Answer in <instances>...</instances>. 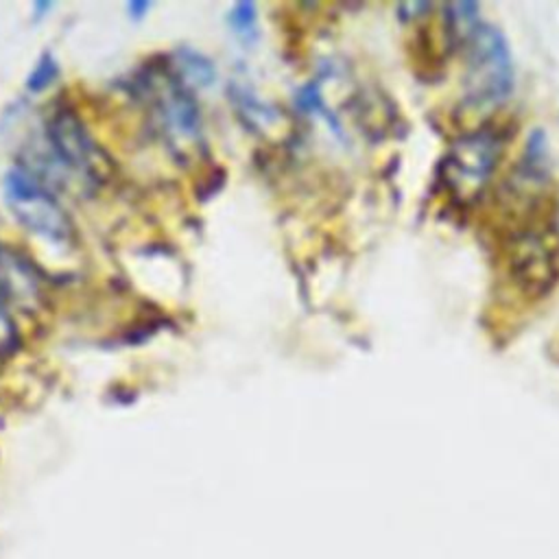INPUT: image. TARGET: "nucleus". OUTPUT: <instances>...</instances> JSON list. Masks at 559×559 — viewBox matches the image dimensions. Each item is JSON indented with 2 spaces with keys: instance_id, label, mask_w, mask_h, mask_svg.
Masks as SVG:
<instances>
[{
  "instance_id": "1",
  "label": "nucleus",
  "mask_w": 559,
  "mask_h": 559,
  "mask_svg": "<svg viewBox=\"0 0 559 559\" xmlns=\"http://www.w3.org/2000/svg\"><path fill=\"white\" fill-rule=\"evenodd\" d=\"M454 39L465 50V92L472 105L491 107L507 98L513 87V66L504 37L491 24L476 17V4L448 9Z\"/></svg>"
},
{
  "instance_id": "2",
  "label": "nucleus",
  "mask_w": 559,
  "mask_h": 559,
  "mask_svg": "<svg viewBox=\"0 0 559 559\" xmlns=\"http://www.w3.org/2000/svg\"><path fill=\"white\" fill-rule=\"evenodd\" d=\"M138 92L170 151L186 157L201 146V111L177 72L148 68L140 74Z\"/></svg>"
},
{
  "instance_id": "3",
  "label": "nucleus",
  "mask_w": 559,
  "mask_h": 559,
  "mask_svg": "<svg viewBox=\"0 0 559 559\" xmlns=\"http://www.w3.org/2000/svg\"><path fill=\"white\" fill-rule=\"evenodd\" d=\"M502 153V140L491 129L461 135L441 162V181L456 201H474L491 179Z\"/></svg>"
},
{
  "instance_id": "4",
  "label": "nucleus",
  "mask_w": 559,
  "mask_h": 559,
  "mask_svg": "<svg viewBox=\"0 0 559 559\" xmlns=\"http://www.w3.org/2000/svg\"><path fill=\"white\" fill-rule=\"evenodd\" d=\"M4 197L15 218L31 231L52 242L72 238V223L59 201L28 168H13L4 177Z\"/></svg>"
},
{
  "instance_id": "5",
  "label": "nucleus",
  "mask_w": 559,
  "mask_h": 559,
  "mask_svg": "<svg viewBox=\"0 0 559 559\" xmlns=\"http://www.w3.org/2000/svg\"><path fill=\"white\" fill-rule=\"evenodd\" d=\"M46 138L57 162L85 181L100 177V151L72 107H57L46 120Z\"/></svg>"
},
{
  "instance_id": "6",
  "label": "nucleus",
  "mask_w": 559,
  "mask_h": 559,
  "mask_svg": "<svg viewBox=\"0 0 559 559\" xmlns=\"http://www.w3.org/2000/svg\"><path fill=\"white\" fill-rule=\"evenodd\" d=\"M511 271L522 286L544 290L555 280V251L550 242L537 231H522L513 242Z\"/></svg>"
},
{
  "instance_id": "7",
  "label": "nucleus",
  "mask_w": 559,
  "mask_h": 559,
  "mask_svg": "<svg viewBox=\"0 0 559 559\" xmlns=\"http://www.w3.org/2000/svg\"><path fill=\"white\" fill-rule=\"evenodd\" d=\"M234 107H238L240 116L247 122H255V124H269L271 120H275V111L273 107H269L266 103H262L255 94H251L249 90H245V85H234Z\"/></svg>"
},
{
  "instance_id": "8",
  "label": "nucleus",
  "mask_w": 559,
  "mask_h": 559,
  "mask_svg": "<svg viewBox=\"0 0 559 559\" xmlns=\"http://www.w3.org/2000/svg\"><path fill=\"white\" fill-rule=\"evenodd\" d=\"M17 345H20V334L9 310V297L0 293V356L11 354Z\"/></svg>"
},
{
  "instance_id": "9",
  "label": "nucleus",
  "mask_w": 559,
  "mask_h": 559,
  "mask_svg": "<svg viewBox=\"0 0 559 559\" xmlns=\"http://www.w3.org/2000/svg\"><path fill=\"white\" fill-rule=\"evenodd\" d=\"M179 70L186 72L190 79H194L201 85H207L214 79L212 63L205 57H201L197 52H190V50L179 52Z\"/></svg>"
},
{
  "instance_id": "10",
  "label": "nucleus",
  "mask_w": 559,
  "mask_h": 559,
  "mask_svg": "<svg viewBox=\"0 0 559 559\" xmlns=\"http://www.w3.org/2000/svg\"><path fill=\"white\" fill-rule=\"evenodd\" d=\"M55 76H57V63H55V59H52L50 55H44V57L39 59V63L35 66L33 74L28 76V87H31V90H41V87H46Z\"/></svg>"
},
{
  "instance_id": "11",
  "label": "nucleus",
  "mask_w": 559,
  "mask_h": 559,
  "mask_svg": "<svg viewBox=\"0 0 559 559\" xmlns=\"http://www.w3.org/2000/svg\"><path fill=\"white\" fill-rule=\"evenodd\" d=\"M231 24L236 31L240 33H249L255 24V7L249 4V2H242V4H236L231 9Z\"/></svg>"
}]
</instances>
